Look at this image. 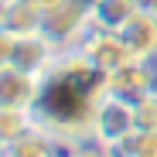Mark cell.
I'll return each instance as SVG.
<instances>
[{
    "mask_svg": "<svg viewBox=\"0 0 157 157\" xmlns=\"http://www.w3.org/2000/svg\"><path fill=\"white\" fill-rule=\"evenodd\" d=\"M137 130V120H133V102H126L120 96H102L99 109H96V123H92V140L96 147H113L120 144L123 137H130Z\"/></svg>",
    "mask_w": 157,
    "mask_h": 157,
    "instance_id": "3",
    "label": "cell"
},
{
    "mask_svg": "<svg viewBox=\"0 0 157 157\" xmlns=\"http://www.w3.org/2000/svg\"><path fill=\"white\" fill-rule=\"evenodd\" d=\"M0 24H4L7 31L14 34H34L41 31V14L17 4V0H4V7H0Z\"/></svg>",
    "mask_w": 157,
    "mask_h": 157,
    "instance_id": "8",
    "label": "cell"
},
{
    "mask_svg": "<svg viewBox=\"0 0 157 157\" xmlns=\"http://www.w3.org/2000/svg\"><path fill=\"white\" fill-rule=\"evenodd\" d=\"M147 4L144 0H89L92 24L102 31H120L126 21H133Z\"/></svg>",
    "mask_w": 157,
    "mask_h": 157,
    "instance_id": "6",
    "label": "cell"
},
{
    "mask_svg": "<svg viewBox=\"0 0 157 157\" xmlns=\"http://www.w3.org/2000/svg\"><path fill=\"white\" fill-rule=\"evenodd\" d=\"M123 44L130 48V55L137 62H157V10L147 4L133 21H126L116 31Z\"/></svg>",
    "mask_w": 157,
    "mask_h": 157,
    "instance_id": "4",
    "label": "cell"
},
{
    "mask_svg": "<svg viewBox=\"0 0 157 157\" xmlns=\"http://www.w3.org/2000/svg\"><path fill=\"white\" fill-rule=\"evenodd\" d=\"M0 7H4V0H0Z\"/></svg>",
    "mask_w": 157,
    "mask_h": 157,
    "instance_id": "12",
    "label": "cell"
},
{
    "mask_svg": "<svg viewBox=\"0 0 157 157\" xmlns=\"http://www.w3.org/2000/svg\"><path fill=\"white\" fill-rule=\"evenodd\" d=\"M102 96H106V72H99L75 48H68L38 78L31 120L38 130H44L58 144H72V147L96 144L92 123H96V109Z\"/></svg>",
    "mask_w": 157,
    "mask_h": 157,
    "instance_id": "1",
    "label": "cell"
},
{
    "mask_svg": "<svg viewBox=\"0 0 157 157\" xmlns=\"http://www.w3.org/2000/svg\"><path fill=\"white\" fill-rule=\"evenodd\" d=\"M14 41H17V34H14V31H7L4 24H0V68H4V65H10V55H14Z\"/></svg>",
    "mask_w": 157,
    "mask_h": 157,
    "instance_id": "9",
    "label": "cell"
},
{
    "mask_svg": "<svg viewBox=\"0 0 157 157\" xmlns=\"http://www.w3.org/2000/svg\"><path fill=\"white\" fill-rule=\"evenodd\" d=\"M38 96V75H28L14 65L0 68V109H31Z\"/></svg>",
    "mask_w": 157,
    "mask_h": 157,
    "instance_id": "5",
    "label": "cell"
},
{
    "mask_svg": "<svg viewBox=\"0 0 157 157\" xmlns=\"http://www.w3.org/2000/svg\"><path fill=\"white\" fill-rule=\"evenodd\" d=\"M17 4H24V7H31V10H38V14L44 17L48 10H55V7L62 4V0H17Z\"/></svg>",
    "mask_w": 157,
    "mask_h": 157,
    "instance_id": "10",
    "label": "cell"
},
{
    "mask_svg": "<svg viewBox=\"0 0 157 157\" xmlns=\"http://www.w3.org/2000/svg\"><path fill=\"white\" fill-rule=\"evenodd\" d=\"M62 147L55 137H48L44 130L31 126L28 133H21L14 144H7L4 150H0V157H62Z\"/></svg>",
    "mask_w": 157,
    "mask_h": 157,
    "instance_id": "7",
    "label": "cell"
},
{
    "mask_svg": "<svg viewBox=\"0 0 157 157\" xmlns=\"http://www.w3.org/2000/svg\"><path fill=\"white\" fill-rule=\"evenodd\" d=\"M75 51H78L89 65H96L99 72H106V75L116 72V68H123L126 62H133V55H130V48L123 44V38H120L116 31L96 28V24H89V31L78 38Z\"/></svg>",
    "mask_w": 157,
    "mask_h": 157,
    "instance_id": "2",
    "label": "cell"
},
{
    "mask_svg": "<svg viewBox=\"0 0 157 157\" xmlns=\"http://www.w3.org/2000/svg\"><path fill=\"white\" fill-rule=\"evenodd\" d=\"M150 7H154V10H157V0H154V4H150Z\"/></svg>",
    "mask_w": 157,
    "mask_h": 157,
    "instance_id": "11",
    "label": "cell"
}]
</instances>
